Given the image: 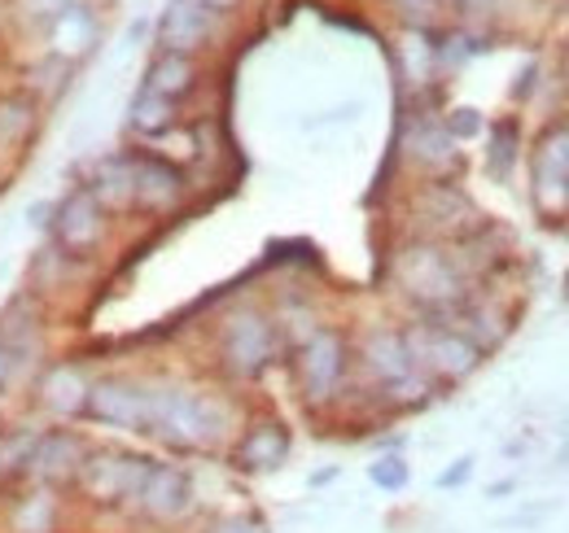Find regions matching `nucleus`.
<instances>
[{"mask_svg":"<svg viewBox=\"0 0 569 533\" xmlns=\"http://www.w3.org/2000/svg\"><path fill=\"white\" fill-rule=\"evenodd\" d=\"M478 128H482V123H478V114H473V110H456V119L447 123V132H456V135H473Z\"/></svg>","mask_w":569,"mask_h":533,"instance_id":"nucleus-20","label":"nucleus"},{"mask_svg":"<svg viewBox=\"0 0 569 533\" xmlns=\"http://www.w3.org/2000/svg\"><path fill=\"white\" fill-rule=\"evenodd\" d=\"M363 359H368L372 376H377L386 390H395V394H399L403 385H417V390H421L417 363H412V350H408L403 333H372L368 345H363Z\"/></svg>","mask_w":569,"mask_h":533,"instance_id":"nucleus-10","label":"nucleus"},{"mask_svg":"<svg viewBox=\"0 0 569 533\" xmlns=\"http://www.w3.org/2000/svg\"><path fill=\"white\" fill-rule=\"evenodd\" d=\"M128 123H132V132H141V135L171 132V123H176V101H162V97H153V92L141 88V97L132 101Z\"/></svg>","mask_w":569,"mask_h":533,"instance_id":"nucleus-17","label":"nucleus"},{"mask_svg":"<svg viewBox=\"0 0 569 533\" xmlns=\"http://www.w3.org/2000/svg\"><path fill=\"white\" fill-rule=\"evenodd\" d=\"M128 162V175H132V201L144 205H171V201L184 193V175L162 162V158H149V153H132L123 158Z\"/></svg>","mask_w":569,"mask_h":533,"instance_id":"nucleus-13","label":"nucleus"},{"mask_svg":"<svg viewBox=\"0 0 569 533\" xmlns=\"http://www.w3.org/2000/svg\"><path fill=\"white\" fill-rule=\"evenodd\" d=\"M403 284L433 311H447L460 302V275L451 271V259L438 250H412L403 263Z\"/></svg>","mask_w":569,"mask_h":533,"instance_id":"nucleus-6","label":"nucleus"},{"mask_svg":"<svg viewBox=\"0 0 569 533\" xmlns=\"http://www.w3.org/2000/svg\"><path fill=\"white\" fill-rule=\"evenodd\" d=\"M214 533H268L259 521H250V516H237V521H223Z\"/></svg>","mask_w":569,"mask_h":533,"instance_id":"nucleus-22","label":"nucleus"},{"mask_svg":"<svg viewBox=\"0 0 569 533\" xmlns=\"http://www.w3.org/2000/svg\"><path fill=\"white\" fill-rule=\"evenodd\" d=\"M399 4H403V9H412V4H417V0H399Z\"/></svg>","mask_w":569,"mask_h":533,"instance_id":"nucleus-24","label":"nucleus"},{"mask_svg":"<svg viewBox=\"0 0 569 533\" xmlns=\"http://www.w3.org/2000/svg\"><path fill=\"white\" fill-rule=\"evenodd\" d=\"M211 27H214V9H207L202 0H176L162 13V27H158L162 53H189V49L207 44Z\"/></svg>","mask_w":569,"mask_h":533,"instance_id":"nucleus-11","label":"nucleus"},{"mask_svg":"<svg viewBox=\"0 0 569 533\" xmlns=\"http://www.w3.org/2000/svg\"><path fill=\"white\" fill-rule=\"evenodd\" d=\"M189 88H193V62H189V53H162L149 67V79H144V92H153L162 101H180Z\"/></svg>","mask_w":569,"mask_h":533,"instance_id":"nucleus-15","label":"nucleus"},{"mask_svg":"<svg viewBox=\"0 0 569 533\" xmlns=\"http://www.w3.org/2000/svg\"><path fill=\"white\" fill-rule=\"evenodd\" d=\"M79 472H83L88 499H97V503H137L149 460H137V455H97L92 464H83Z\"/></svg>","mask_w":569,"mask_h":533,"instance_id":"nucleus-4","label":"nucleus"},{"mask_svg":"<svg viewBox=\"0 0 569 533\" xmlns=\"http://www.w3.org/2000/svg\"><path fill=\"white\" fill-rule=\"evenodd\" d=\"M469 472H473V460H460V464L451 467V472H442V476H438V485H442V490H451V485H460Z\"/></svg>","mask_w":569,"mask_h":533,"instance_id":"nucleus-21","label":"nucleus"},{"mask_svg":"<svg viewBox=\"0 0 569 533\" xmlns=\"http://www.w3.org/2000/svg\"><path fill=\"white\" fill-rule=\"evenodd\" d=\"M144 402L149 394L132 381H97L83 399V411L114 429H144Z\"/></svg>","mask_w":569,"mask_h":533,"instance_id":"nucleus-8","label":"nucleus"},{"mask_svg":"<svg viewBox=\"0 0 569 533\" xmlns=\"http://www.w3.org/2000/svg\"><path fill=\"white\" fill-rule=\"evenodd\" d=\"M88 464V451H83V442L74 438V433H49V438H40L36 446H31V460L27 467L40 476V481H67L74 476L79 467Z\"/></svg>","mask_w":569,"mask_h":533,"instance_id":"nucleus-14","label":"nucleus"},{"mask_svg":"<svg viewBox=\"0 0 569 533\" xmlns=\"http://www.w3.org/2000/svg\"><path fill=\"white\" fill-rule=\"evenodd\" d=\"M31 128V105L27 101H0V144H13Z\"/></svg>","mask_w":569,"mask_h":533,"instance_id":"nucleus-18","label":"nucleus"},{"mask_svg":"<svg viewBox=\"0 0 569 533\" xmlns=\"http://www.w3.org/2000/svg\"><path fill=\"white\" fill-rule=\"evenodd\" d=\"M277 354V333L263 315H237L228 329H223V363L237 372V376H254L272 363Z\"/></svg>","mask_w":569,"mask_h":533,"instance_id":"nucleus-5","label":"nucleus"},{"mask_svg":"<svg viewBox=\"0 0 569 533\" xmlns=\"http://www.w3.org/2000/svg\"><path fill=\"white\" fill-rule=\"evenodd\" d=\"M284 455H289V438L281 424H254L237 446V460L246 467H277Z\"/></svg>","mask_w":569,"mask_h":533,"instance_id":"nucleus-16","label":"nucleus"},{"mask_svg":"<svg viewBox=\"0 0 569 533\" xmlns=\"http://www.w3.org/2000/svg\"><path fill=\"white\" fill-rule=\"evenodd\" d=\"M403 341H408V350H412V363H417V368H429V372L442 376V381L469 376V372L478 368V354H482L469 336L447 329V324H421L417 333L403 336Z\"/></svg>","mask_w":569,"mask_h":533,"instance_id":"nucleus-2","label":"nucleus"},{"mask_svg":"<svg viewBox=\"0 0 569 533\" xmlns=\"http://www.w3.org/2000/svg\"><path fill=\"white\" fill-rule=\"evenodd\" d=\"M101 232H106V223H101V201L92 198V193H71V198L58 205V214H53V237H58L67 250H88V245H97Z\"/></svg>","mask_w":569,"mask_h":533,"instance_id":"nucleus-12","label":"nucleus"},{"mask_svg":"<svg viewBox=\"0 0 569 533\" xmlns=\"http://www.w3.org/2000/svg\"><path fill=\"white\" fill-rule=\"evenodd\" d=\"M202 4H207V9H214V13H219V9H228L232 0H202Z\"/></svg>","mask_w":569,"mask_h":533,"instance_id":"nucleus-23","label":"nucleus"},{"mask_svg":"<svg viewBox=\"0 0 569 533\" xmlns=\"http://www.w3.org/2000/svg\"><path fill=\"white\" fill-rule=\"evenodd\" d=\"M219 429H223V411L202 394L162 390V394H149L144 402V433L167 438L176 446H202Z\"/></svg>","mask_w":569,"mask_h":533,"instance_id":"nucleus-1","label":"nucleus"},{"mask_svg":"<svg viewBox=\"0 0 569 533\" xmlns=\"http://www.w3.org/2000/svg\"><path fill=\"white\" fill-rule=\"evenodd\" d=\"M342 372H347V341H342V333H333V329H320V333L302 345V354H298L302 394L311 402L333 399Z\"/></svg>","mask_w":569,"mask_h":533,"instance_id":"nucleus-3","label":"nucleus"},{"mask_svg":"<svg viewBox=\"0 0 569 533\" xmlns=\"http://www.w3.org/2000/svg\"><path fill=\"white\" fill-rule=\"evenodd\" d=\"M535 193L543 210L569 205V128L548 132V140L535 153Z\"/></svg>","mask_w":569,"mask_h":533,"instance_id":"nucleus-9","label":"nucleus"},{"mask_svg":"<svg viewBox=\"0 0 569 533\" xmlns=\"http://www.w3.org/2000/svg\"><path fill=\"white\" fill-rule=\"evenodd\" d=\"M137 507H141L144 516H153V521H180L193 507V481H189V472L171 464H149L141 494H137Z\"/></svg>","mask_w":569,"mask_h":533,"instance_id":"nucleus-7","label":"nucleus"},{"mask_svg":"<svg viewBox=\"0 0 569 533\" xmlns=\"http://www.w3.org/2000/svg\"><path fill=\"white\" fill-rule=\"evenodd\" d=\"M566 62H569V53H566Z\"/></svg>","mask_w":569,"mask_h":533,"instance_id":"nucleus-25","label":"nucleus"},{"mask_svg":"<svg viewBox=\"0 0 569 533\" xmlns=\"http://www.w3.org/2000/svg\"><path fill=\"white\" fill-rule=\"evenodd\" d=\"M372 481L381 485V490H399L403 481H408V467H403V460H381V464H372Z\"/></svg>","mask_w":569,"mask_h":533,"instance_id":"nucleus-19","label":"nucleus"}]
</instances>
